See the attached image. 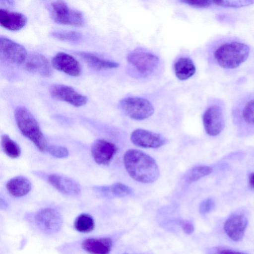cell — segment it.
I'll return each mask as SVG.
<instances>
[{"instance_id":"6da1fadb","label":"cell","mask_w":254,"mask_h":254,"mask_svg":"<svg viewBox=\"0 0 254 254\" xmlns=\"http://www.w3.org/2000/svg\"><path fill=\"white\" fill-rule=\"evenodd\" d=\"M123 160L129 175L137 182L152 183L159 176V170L155 160L142 151L130 149L125 152Z\"/></svg>"},{"instance_id":"7a4b0ae2","label":"cell","mask_w":254,"mask_h":254,"mask_svg":"<svg viewBox=\"0 0 254 254\" xmlns=\"http://www.w3.org/2000/svg\"><path fill=\"white\" fill-rule=\"evenodd\" d=\"M250 48L245 43L231 41L218 46L213 53L214 58L218 64L226 69L238 67L248 59Z\"/></svg>"},{"instance_id":"3957f363","label":"cell","mask_w":254,"mask_h":254,"mask_svg":"<svg viewBox=\"0 0 254 254\" xmlns=\"http://www.w3.org/2000/svg\"><path fill=\"white\" fill-rule=\"evenodd\" d=\"M14 117L22 134L32 141L40 151H45L47 147L46 139L38 123L31 112L26 107L19 106L15 109Z\"/></svg>"},{"instance_id":"277c9868","label":"cell","mask_w":254,"mask_h":254,"mask_svg":"<svg viewBox=\"0 0 254 254\" xmlns=\"http://www.w3.org/2000/svg\"><path fill=\"white\" fill-rule=\"evenodd\" d=\"M49 10L52 18L57 23L78 27L84 24L82 13L70 7L64 1L58 0L52 2Z\"/></svg>"},{"instance_id":"5b68a950","label":"cell","mask_w":254,"mask_h":254,"mask_svg":"<svg viewBox=\"0 0 254 254\" xmlns=\"http://www.w3.org/2000/svg\"><path fill=\"white\" fill-rule=\"evenodd\" d=\"M127 61L130 67L141 77L152 74L159 63V59L156 55L140 50L130 53L127 57Z\"/></svg>"},{"instance_id":"8992f818","label":"cell","mask_w":254,"mask_h":254,"mask_svg":"<svg viewBox=\"0 0 254 254\" xmlns=\"http://www.w3.org/2000/svg\"><path fill=\"white\" fill-rule=\"evenodd\" d=\"M119 105L122 111L129 118L143 120L153 115L154 109L148 100L138 97H129L120 101Z\"/></svg>"},{"instance_id":"52a82bcc","label":"cell","mask_w":254,"mask_h":254,"mask_svg":"<svg viewBox=\"0 0 254 254\" xmlns=\"http://www.w3.org/2000/svg\"><path fill=\"white\" fill-rule=\"evenodd\" d=\"M0 55L1 60L11 64H22L28 56L23 46L2 36L0 38Z\"/></svg>"},{"instance_id":"ba28073f","label":"cell","mask_w":254,"mask_h":254,"mask_svg":"<svg viewBox=\"0 0 254 254\" xmlns=\"http://www.w3.org/2000/svg\"><path fill=\"white\" fill-rule=\"evenodd\" d=\"M35 221L38 227L47 234L59 231L62 226V218L56 210L46 208L38 211L35 216Z\"/></svg>"},{"instance_id":"9c48e42d","label":"cell","mask_w":254,"mask_h":254,"mask_svg":"<svg viewBox=\"0 0 254 254\" xmlns=\"http://www.w3.org/2000/svg\"><path fill=\"white\" fill-rule=\"evenodd\" d=\"M51 96L57 100L67 102L76 107L86 104L88 98L69 86L63 84H55L50 89Z\"/></svg>"},{"instance_id":"30bf717a","label":"cell","mask_w":254,"mask_h":254,"mask_svg":"<svg viewBox=\"0 0 254 254\" xmlns=\"http://www.w3.org/2000/svg\"><path fill=\"white\" fill-rule=\"evenodd\" d=\"M203 123L206 132L210 136L218 135L223 129L225 122L221 108L213 105L205 111Z\"/></svg>"},{"instance_id":"8fae6325","label":"cell","mask_w":254,"mask_h":254,"mask_svg":"<svg viewBox=\"0 0 254 254\" xmlns=\"http://www.w3.org/2000/svg\"><path fill=\"white\" fill-rule=\"evenodd\" d=\"M130 140L135 145L143 148H157L166 143L160 134L142 128H137L131 134Z\"/></svg>"},{"instance_id":"7c38bea8","label":"cell","mask_w":254,"mask_h":254,"mask_svg":"<svg viewBox=\"0 0 254 254\" xmlns=\"http://www.w3.org/2000/svg\"><path fill=\"white\" fill-rule=\"evenodd\" d=\"M117 149L115 144L104 139H98L92 144L91 153L97 164L107 165L112 161Z\"/></svg>"},{"instance_id":"4fadbf2b","label":"cell","mask_w":254,"mask_h":254,"mask_svg":"<svg viewBox=\"0 0 254 254\" xmlns=\"http://www.w3.org/2000/svg\"><path fill=\"white\" fill-rule=\"evenodd\" d=\"M55 68L70 76L77 77L81 73L80 63L72 56L64 52L57 53L52 59Z\"/></svg>"},{"instance_id":"5bb4252c","label":"cell","mask_w":254,"mask_h":254,"mask_svg":"<svg viewBox=\"0 0 254 254\" xmlns=\"http://www.w3.org/2000/svg\"><path fill=\"white\" fill-rule=\"evenodd\" d=\"M248 224L247 218L241 214L231 215L225 222L224 230L227 236L235 242L242 240Z\"/></svg>"},{"instance_id":"9a60e30c","label":"cell","mask_w":254,"mask_h":254,"mask_svg":"<svg viewBox=\"0 0 254 254\" xmlns=\"http://www.w3.org/2000/svg\"><path fill=\"white\" fill-rule=\"evenodd\" d=\"M24 67L29 72L44 77H49L52 74L51 66L48 59L39 53L27 56L24 62Z\"/></svg>"},{"instance_id":"2e32d148","label":"cell","mask_w":254,"mask_h":254,"mask_svg":"<svg viewBox=\"0 0 254 254\" xmlns=\"http://www.w3.org/2000/svg\"><path fill=\"white\" fill-rule=\"evenodd\" d=\"M48 182L56 190L68 195H76L80 192V187L74 180L56 174H50Z\"/></svg>"},{"instance_id":"e0dca14e","label":"cell","mask_w":254,"mask_h":254,"mask_svg":"<svg viewBox=\"0 0 254 254\" xmlns=\"http://www.w3.org/2000/svg\"><path fill=\"white\" fill-rule=\"evenodd\" d=\"M27 19L23 14L7 9H0V24L2 27L10 30L18 31L25 26Z\"/></svg>"},{"instance_id":"ac0fdd59","label":"cell","mask_w":254,"mask_h":254,"mask_svg":"<svg viewBox=\"0 0 254 254\" xmlns=\"http://www.w3.org/2000/svg\"><path fill=\"white\" fill-rule=\"evenodd\" d=\"M112 245L109 238H87L81 243L82 249L90 254H109Z\"/></svg>"},{"instance_id":"d6986e66","label":"cell","mask_w":254,"mask_h":254,"mask_svg":"<svg viewBox=\"0 0 254 254\" xmlns=\"http://www.w3.org/2000/svg\"><path fill=\"white\" fill-rule=\"evenodd\" d=\"M77 55L89 66L96 70L114 69L120 66L119 63L103 59L96 55L88 52H79Z\"/></svg>"},{"instance_id":"ffe728a7","label":"cell","mask_w":254,"mask_h":254,"mask_svg":"<svg viewBox=\"0 0 254 254\" xmlns=\"http://www.w3.org/2000/svg\"><path fill=\"white\" fill-rule=\"evenodd\" d=\"M6 188L10 195L19 197L26 195L30 191L31 184L26 178L16 176L7 182Z\"/></svg>"},{"instance_id":"44dd1931","label":"cell","mask_w":254,"mask_h":254,"mask_svg":"<svg viewBox=\"0 0 254 254\" xmlns=\"http://www.w3.org/2000/svg\"><path fill=\"white\" fill-rule=\"evenodd\" d=\"M174 70L176 77L179 79L185 80L194 74L196 68L190 59L187 57H181L175 62Z\"/></svg>"},{"instance_id":"7402d4cb","label":"cell","mask_w":254,"mask_h":254,"mask_svg":"<svg viewBox=\"0 0 254 254\" xmlns=\"http://www.w3.org/2000/svg\"><path fill=\"white\" fill-rule=\"evenodd\" d=\"M96 190L102 193L114 196H125L132 193L129 187L121 183H117L109 186L96 188Z\"/></svg>"},{"instance_id":"603a6c76","label":"cell","mask_w":254,"mask_h":254,"mask_svg":"<svg viewBox=\"0 0 254 254\" xmlns=\"http://www.w3.org/2000/svg\"><path fill=\"white\" fill-rule=\"evenodd\" d=\"M75 229L80 233H89L95 228V222L93 217L88 214L79 215L74 223Z\"/></svg>"},{"instance_id":"cb8c5ba5","label":"cell","mask_w":254,"mask_h":254,"mask_svg":"<svg viewBox=\"0 0 254 254\" xmlns=\"http://www.w3.org/2000/svg\"><path fill=\"white\" fill-rule=\"evenodd\" d=\"M1 144L5 154L11 158H16L21 154V149L18 144L11 139L7 134H3L1 138Z\"/></svg>"},{"instance_id":"d4e9b609","label":"cell","mask_w":254,"mask_h":254,"mask_svg":"<svg viewBox=\"0 0 254 254\" xmlns=\"http://www.w3.org/2000/svg\"><path fill=\"white\" fill-rule=\"evenodd\" d=\"M212 172V169L209 166L197 165L188 171L185 177V180L188 183H191L209 175Z\"/></svg>"},{"instance_id":"484cf974","label":"cell","mask_w":254,"mask_h":254,"mask_svg":"<svg viewBox=\"0 0 254 254\" xmlns=\"http://www.w3.org/2000/svg\"><path fill=\"white\" fill-rule=\"evenodd\" d=\"M52 37L62 41L76 42L80 40L82 35L74 31H62L54 32L51 34Z\"/></svg>"},{"instance_id":"4316f807","label":"cell","mask_w":254,"mask_h":254,"mask_svg":"<svg viewBox=\"0 0 254 254\" xmlns=\"http://www.w3.org/2000/svg\"><path fill=\"white\" fill-rule=\"evenodd\" d=\"M213 4L226 7H241L254 3V0H212Z\"/></svg>"},{"instance_id":"83f0119b","label":"cell","mask_w":254,"mask_h":254,"mask_svg":"<svg viewBox=\"0 0 254 254\" xmlns=\"http://www.w3.org/2000/svg\"><path fill=\"white\" fill-rule=\"evenodd\" d=\"M242 116L247 123L254 125V99L249 101L242 110Z\"/></svg>"},{"instance_id":"f1b7e54d","label":"cell","mask_w":254,"mask_h":254,"mask_svg":"<svg viewBox=\"0 0 254 254\" xmlns=\"http://www.w3.org/2000/svg\"><path fill=\"white\" fill-rule=\"evenodd\" d=\"M46 150L51 155L59 158L66 157L69 154L68 149L63 146L50 145L47 147Z\"/></svg>"},{"instance_id":"f546056e","label":"cell","mask_w":254,"mask_h":254,"mask_svg":"<svg viewBox=\"0 0 254 254\" xmlns=\"http://www.w3.org/2000/svg\"><path fill=\"white\" fill-rule=\"evenodd\" d=\"M215 203L211 198L204 200L200 204L199 211L201 214L204 215L210 212L214 207Z\"/></svg>"},{"instance_id":"4dcf8cb0","label":"cell","mask_w":254,"mask_h":254,"mask_svg":"<svg viewBox=\"0 0 254 254\" xmlns=\"http://www.w3.org/2000/svg\"><path fill=\"white\" fill-rule=\"evenodd\" d=\"M181 2L186 3L188 5L195 8H207L210 7L212 4L211 0H182Z\"/></svg>"},{"instance_id":"1f68e13d","label":"cell","mask_w":254,"mask_h":254,"mask_svg":"<svg viewBox=\"0 0 254 254\" xmlns=\"http://www.w3.org/2000/svg\"><path fill=\"white\" fill-rule=\"evenodd\" d=\"M182 228L184 232L187 234H191L194 231L193 224L189 221L183 220L180 222Z\"/></svg>"},{"instance_id":"d6a6232c","label":"cell","mask_w":254,"mask_h":254,"mask_svg":"<svg viewBox=\"0 0 254 254\" xmlns=\"http://www.w3.org/2000/svg\"><path fill=\"white\" fill-rule=\"evenodd\" d=\"M215 254H246L243 253L237 252L229 249H218Z\"/></svg>"},{"instance_id":"836d02e7","label":"cell","mask_w":254,"mask_h":254,"mask_svg":"<svg viewBox=\"0 0 254 254\" xmlns=\"http://www.w3.org/2000/svg\"><path fill=\"white\" fill-rule=\"evenodd\" d=\"M249 181L251 186L254 189V172L249 175Z\"/></svg>"}]
</instances>
